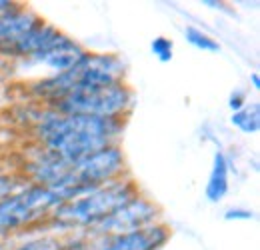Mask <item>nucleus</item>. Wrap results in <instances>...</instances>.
Instances as JSON below:
<instances>
[{
  "instance_id": "f8f14e48",
  "label": "nucleus",
  "mask_w": 260,
  "mask_h": 250,
  "mask_svg": "<svg viewBox=\"0 0 260 250\" xmlns=\"http://www.w3.org/2000/svg\"><path fill=\"white\" fill-rule=\"evenodd\" d=\"M228 190H230V162L222 150H216L204 184V198L212 204H218L226 198Z\"/></svg>"
},
{
  "instance_id": "dca6fc26",
  "label": "nucleus",
  "mask_w": 260,
  "mask_h": 250,
  "mask_svg": "<svg viewBox=\"0 0 260 250\" xmlns=\"http://www.w3.org/2000/svg\"><path fill=\"white\" fill-rule=\"evenodd\" d=\"M150 52L154 54V58L158 63H170L174 56V42L166 36H156L150 42Z\"/></svg>"
},
{
  "instance_id": "aec40b11",
  "label": "nucleus",
  "mask_w": 260,
  "mask_h": 250,
  "mask_svg": "<svg viewBox=\"0 0 260 250\" xmlns=\"http://www.w3.org/2000/svg\"><path fill=\"white\" fill-rule=\"evenodd\" d=\"M252 218H254V212L250 208H238V206H234V208H228L226 212H224V220H252Z\"/></svg>"
},
{
  "instance_id": "39448f33",
  "label": "nucleus",
  "mask_w": 260,
  "mask_h": 250,
  "mask_svg": "<svg viewBox=\"0 0 260 250\" xmlns=\"http://www.w3.org/2000/svg\"><path fill=\"white\" fill-rule=\"evenodd\" d=\"M128 176V162L120 144H108L88 157L80 158L72 164V190L70 200L102 186L106 182ZM68 202V200H66Z\"/></svg>"
},
{
  "instance_id": "4468645a",
  "label": "nucleus",
  "mask_w": 260,
  "mask_h": 250,
  "mask_svg": "<svg viewBox=\"0 0 260 250\" xmlns=\"http://www.w3.org/2000/svg\"><path fill=\"white\" fill-rule=\"evenodd\" d=\"M230 124L242 134H256L260 130V104L248 102L244 108L230 114Z\"/></svg>"
},
{
  "instance_id": "f3484780",
  "label": "nucleus",
  "mask_w": 260,
  "mask_h": 250,
  "mask_svg": "<svg viewBox=\"0 0 260 250\" xmlns=\"http://www.w3.org/2000/svg\"><path fill=\"white\" fill-rule=\"evenodd\" d=\"M24 180L18 176L16 170H0V200L18 190Z\"/></svg>"
},
{
  "instance_id": "6ab92c4d",
  "label": "nucleus",
  "mask_w": 260,
  "mask_h": 250,
  "mask_svg": "<svg viewBox=\"0 0 260 250\" xmlns=\"http://www.w3.org/2000/svg\"><path fill=\"white\" fill-rule=\"evenodd\" d=\"M246 104H248V98H246V92H244V90H234V92L228 96V108H230L232 112L244 108Z\"/></svg>"
},
{
  "instance_id": "ddd939ff",
  "label": "nucleus",
  "mask_w": 260,
  "mask_h": 250,
  "mask_svg": "<svg viewBox=\"0 0 260 250\" xmlns=\"http://www.w3.org/2000/svg\"><path fill=\"white\" fill-rule=\"evenodd\" d=\"M62 244L64 236L52 232L46 226H40L6 240V250H60Z\"/></svg>"
},
{
  "instance_id": "2eb2a0df",
  "label": "nucleus",
  "mask_w": 260,
  "mask_h": 250,
  "mask_svg": "<svg viewBox=\"0 0 260 250\" xmlns=\"http://www.w3.org/2000/svg\"><path fill=\"white\" fill-rule=\"evenodd\" d=\"M184 38L190 46H194L196 50L202 52H220V44L216 38H212L208 32L200 30L196 26H186L184 28Z\"/></svg>"
},
{
  "instance_id": "9d476101",
  "label": "nucleus",
  "mask_w": 260,
  "mask_h": 250,
  "mask_svg": "<svg viewBox=\"0 0 260 250\" xmlns=\"http://www.w3.org/2000/svg\"><path fill=\"white\" fill-rule=\"evenodd\" d=\"M86 52L88 50L78 40H74L72 36L66 34L60 42H56L48 50H44V52L32 56L30 60H26V64L44 66V68L50 70V74H62V72L72 70L76 64L84 58Z\"/></svg>"
},
{
  "instance_id": "f257e3e1",
  "label": "nucleus",
  "mask_w": 260,
  "mask_h": 250,
  "mask_svg": "<svg viewBox=\"0 0 260 250\" xmlns=\"http://www.w3.org/2000/svg\"><path fill=\"white\" fill-rule=\"evenodd\" d=\"M126 120L96 118L82 114H58L48 106L42 108L40 118L28 130L30 142L76 162L108 144H120Z\"/></svg>"
},
{
  "instance_id": "a211bd4d",
  "label": "nucleus",
  "mask_w": 260,
  "mask_h": 250,
  "mask_svg": "<svg viewBox=\"0 0 260 250\" xmlns=\"http://www.w3.org/2000/svg\"><path fill=\"white\" fill-rule=\"evenodd\" d=\"M60 250H94V242L86 234H70L64 236V244Z\"/></svg>"
},
{
  "instance_id": "7ed1b4c3",
  "label": "nucleus",
  "mask_w": 260,
  "mask_h": 250,
  "mask_svg": "<svg viewBox=\"0 0 260 250\" xmlns=\"http://www.w3.org/2000/svg\"><path fill=\"white\" fill-rule=\"evenodd\" d=\"M62 202V196L52 188L22 182L18 190L0 200V240L6 242L44 226Z\"/></svg>"
},
{
  "instance_id": "0eeeda50",
  "label": "nucleus",
  "mask_w": 260,
  "mask_h": 250,
  "mask_svg": "<svg viewBox=\"0 0 260 250\" xmlns=\"http://www.w3.org/2000/svg\"><path fill=\"white\" fill-rule=\"evenodd\" d=\"M70 72L76 86H110L126 80V63L116 52L88 50Z\"/></svg>"
},
{
  "instance_id": "4be33fe9",
  "label": "nucleus",
  "mask_w": 260,
  "mask_h": 250,
  "mask_svg": "<svg viewBox=\"0 0 260 250\" xmlns=\"http://www.w3.org/2000/svg\"><path fill=\"white\" fill-rule=\"evenodd\" d=\"M0 250H6V242H2V240H0Z\"/></svg>"
},
{
  "instance_id": "f03ea898",
  "label": "nucleus",
  "mask_w": 260,
  "mask_h": 250,
  "mask_svg": "<svg viewBox=\"0 0 260 250\" xmlns=\"http://www.w3.org/2000/svg\"><path fill=\"white\" fill-rule=\"evenodd\" d=\"M138 194H140V188L134 182V178L130 174L122 176L118 180L94 188L74 200L62 202L44 226L60 236L86 234L88 230H92L106 216H110L114 210H118L122 204H126L130 198Z\"/></svg>"
},
{
  "instance_id": "5701e85b",
  "label": "nucleus",
  "mask_w": 260,
  "mask_h": 250,
  "mask_svg": "<svg viewBox=\"0 0 260 250\" xmlns=\"http://www.w3.org/2000/svg\"><path fill=\"white\" fill-rule=\"evenodd\" d=\"M2 92H4V86H2V82H0V96H2Z\"/></svg>"
},
{
  "instance_id": "1a4fd4ad",
  "label": "nucleus",
  "mask_w": 260,
  "mask_h": 250,
  "mask_svg": "<svg viewBox=\"0 0 260 250\" xmlns=\"http://www.w3.org/2000/svg\"><path fill=\"white\" fill-rule=\"evenodd\" d=\"M172 236V228L160 220L142 230H134L126 234L90 238L94 242V250H162Z\"/></svg>"
},
{
  "instance_id": "6e6552de",
  "label": "nucleus",
  "mask_w": 260,
  "mask_h": 250,
  "mask_svg": "<svg viewBox=\"0 0 260 250\" xmlns=\"http://www.w3.org/2000/svg\"><path fill=\"white\" fill-rule=\"evenodd\" d=\"M66 36L58 26L42 20L40 24H36L34 28L24 32L20 38H16L12 44L0 48V60H8V63H26L32 56L48 50L50 46H54L56 42H60Z\"/></svg>"
},
{
  "instance_id": "423d86ee",
  "label": "nucleus",
  "mask_w": 260,
  "mask_h": 250,
  "mask_svg": "<svg viewBox=\"0 0 260 250\" xmlns=\"http://www.w3.org/2000/svg\"><path fill=\"white\" fill-rule=\"evenodd\" d=\"M162 220V208L142 192L134 198H130L126 204H122L118 210H114L110 216L96 224L92 230L86 232L88 238H104V236H116L126 234L134 230H142L150 224H156Z\"/></svg>"
},
{
  "instance_id": "20e7f679",
  "label": "nucleus",
  "mask_w": 260,
  "mask_h": 250,
  "mask_svg": "<svg viewBox=\"0 0 260 250\" xmlns=\"http://www.w3.org/2000/svg\"><path fill=\"white\" fill-rule=\"evenodd\" d=\"M48 108L58 114H82L126 120L134 108V90L126 80L110 86H76L72 92L56 100Z\"/></svg>"
},
{
  "instance_id": "412c9836",
  "label": "nucleus",
  "mask_w": 260,
  "mask_h": 250,
  "mask_svg": "<svg viewBox=\"0 0 260 250\" xmlns=\"http://www.w3.org/2000/svg\"><path fill=\"white\" fill-rule=\"evenodd\" d=\"M250 82H252V88H254V90H260V76H258V72H252V74H250Z\"/></svg>"
},
{
  "instance_id": "9b49d317",
  "label": "nucleus",
  "mask_w": 260,
  "mask_h": 250,
  "mask_svg": "<svg viewBox=\"0 0 260 250\" xmlns=\"http://www.w3.org/2000/svg\"><path fill=\"white\" fill-rule=\"evenodd\" d=\"M44 18L36 14L32 8H28L22 2H16L14 8L0 14V48L12 44L16 38H20L24 32L40 24Z\"/></svg>"
}]
</instances>
